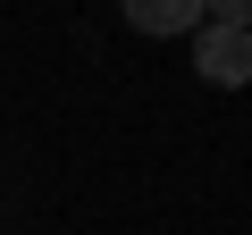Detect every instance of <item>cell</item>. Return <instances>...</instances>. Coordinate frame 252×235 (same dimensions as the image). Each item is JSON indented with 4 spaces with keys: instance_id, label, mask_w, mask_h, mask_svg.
I'll list each match as a JSON object with an SVG mask.
<instances>
[{
    "instance_id": "cell-3",
    "label": "cell",
    "mask_w": 252,
    "mask_h": 235,
    "mask_svg": "<svg viewBox=\"0 0 252 235\" xmlns=\"http://www.w3.org/2000/svg\"><path fill=\"white\" fill-rule=\"evenodd\" d=\"M202 26H235V34H252V0H210Z\"/></svg>"
},
{
    "instance_id": "cell-1",
    "label": "cell",
    "mask_w": 252,
    "mask_h": 235,
    "mask_svg": "<svg viewBox=\"0 0 252 235\" xmlns=\"http://www.w3.org/2000/svg\"><path fill=\"white\" fill-rule=\"evenodd\" d=\"M193 67H202L210 84L244 92V84H252V34H235V26H202V34H193Z\"/></svg>"
},
{
    "instance_id": "cell-2",
    "label": "cell",
    "mask_w": 252,
    "mask_h": 235,
    "mask_svg": "<svg viewBox=\"0 0 252 235\" xmlns=\"http://www.w3.org/2000/svg\"><path fill=\"white\" fill-rule=\"evenodd\" d=\"M126 26H135V34H202V9H193V0H135Z\"/></svg>"
}]
</instances>
